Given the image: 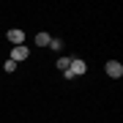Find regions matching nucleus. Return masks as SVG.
I'll return each instance as SVG.
<instances>
[{
	"mask_svg": "<svg viewBox=\"0 0 123 123\" xmlns=\"http://www.w3.org/2000/svg\"><path fill=\"white\" fill-rule=\"evenodd\" d=\"M85 71H88V63H85L82 57H71V66H68V71H63V77L74 79V77H82Z\"/></svg>",
	"mask_w": 123,
	"mask_h": 123,
	"instance_id": "f257e3e1",
	"label": "nucleus"
},
{
	"mask_svg": "<svg viewBox=\"0 0 123 123\" xmlns=\"http://www.w3.org/2000/svg\"><path fill=\"white\" fill-rule=\"evenodd\" d=\"M104 71H107V77H112V79H120V77H123V63H118V60H107Z\"/></svg>",
	"mask_w": 123,
	"mask_h": 123,
	"instance_id": "f03ea898",
	"label": "nucleus"
},
{
	"mask_svg": "<svg viewBox=\"0 0 123 123\" xmlns=\"http://www.w3.org/2000/svg\"><path fill=\"white\" fill-rule=\"evenodd\" d=\"M27 55H30V49H27L25 44H19V47H14V49H11V60H14V63L27 60Z\"/></svg>",
	"mask_w": 123,
	"mask_h": 123,
	"instance_id": "7ed1b4c3",
	"label": "nucleus"
},
{
	"mask_svg": "<svg viewBox=\"0 0 123 123\" xmlns=\"http://www.w3.org/2000/svg\"><path fill=\"white\" fill-rule=\"evenodd\" d=\"M8 44H14V47L25 44V30H19V27H14V30H8Z\"/></svg>",
	"mask_w": 123,
	"mask_h": 123,
	"instance_id": "20e7f679",
	"label": "nucleus"
},
{
	"mask_svg": "<svg viewBox=\"0 0 123 123\" xmlns=\"http://www.w3.org/2000/svg\"><path fill=\"white\" fill-rule=\"evenodd\" d=\"M49 41H52V36H49V33H44V30L36 33V47H49Z\"/></svg>",
	"mask_w": 123,
	"mask_h": 123,
	"instance_id": "39448f33",
	"label": "nucleus"
},
{
	"mask_svg": "<svg viewBox=\"0 0 123 123\" xmlns=\"http://www.w3.org/2000/svg\"><path fill=\"white\" fill-rule=\"evenodd\" d=\"M68 66H71V57H66V55L57 57V68H60V71H68Z\"/></svg>",
	"mask_w": 123,
	"mask_h": 123,
	"instance_id": "423d86ee",
	"label": "nucleus"
},
{
	"mask_svg": "<svg viewBox=\"0 0 123 123\" xmlns=\"http://www.w3.org/2000/svg\"><path fill=\"white\" fill-rule=\"evenodd\" d=\"M49 47H52L55 52H60V49H63V41H60V38H52V41H49Z\"/></svg>",
	"mask_w": 123,
	"mask_h": 123,
	"instance_id": "0eeeda50",
	"label": "nucleus"
},
{
	"mask_svg": "<svg viewBox=\"0 0 123 123\" xmlns=\"http://www.w3.org/2000/svg\"><path fill=\"white\" fill-rule=\"evenodd\" d=\"M3 68H6V71H8V74H11V71H17V63H14V60H11V57H8V60H6V63H3Z\"/></svg>",
	"mask_w": 123,
	"mask_h": 123,
	"instance_id": "6e6552de",
	"label": "nucleus"
}]
</instances>
